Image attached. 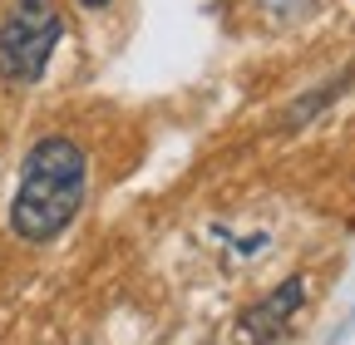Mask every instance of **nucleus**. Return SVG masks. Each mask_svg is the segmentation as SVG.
I'll list each match as a JSON object with an SVG mask.
<instances>
[{
    "label": "nucleus",
    "mask_w": 355,
    "mask_h": 345,
    "mask_svg": "<svg viewBox=\"0 0 355 345\" xmlns=\"http://www.w3.org/2000/svg\"><path fill=\"white\" fill-rule=\"evenodd\" d=\"M84 183H89L84 148L69 139H40L20 168V193L10 207L15 237L25 242L60 237L74 222V212L84 207Z\"/></svg>",
    "instance_id": "f257e3e1"
},
{
    "label": "nucleus",
    "mask_w": 355,
    "mask_h": 345,
    "mask_svg": "<svg viewBox=\"0 0 355 345\" xmlns=\"http://www.w3.org/2000/svg\"><path fill=\"white\" fill-rule=\"evenodd\" d=\"M60 35H64V20L55 0H15L0 20V74L15 84H35L50 64Z\"/></svg>",
    "instance_id": "f03ea898"
},
{
    "label": "nucleus",
    "mask_w": 355,
    "mask_h": 345,
    "mask_svg": "<svg viewBox=\"0 0 355 345\" xmlns=\"http://www.w3.org/2000/svg\"><path fill=\"white\" fill-rule=\"evenodd\" d=\"M301 301H306V281L301 276H291V281H282L272 296L261 301V306H252L247 316H242V340L247 345H272L286 326H291V316L301 311Z\"/></svg>",
    "instance_id": "7ed1b4c3"
},
{
    "label": "nucleus",
    "mask_w": 355,
    "mask_h": 345,
    "mask_svg": "<svg viewBox=\"0 0 355 345\" xmlns=\"http://www.w3.org/2000/svg\"><path fill=\"white\" fill-rule=\"evenodd\" d=\"M306 6H311V0H266V10L282 15V20H286V15H301Z\"/></svg>",
    "instance_id": "20e7f679"
},
{
    "label": "nucleus",
    "mask_w": 355,
    "mask_h": 345,
    "mask_svg": "<svg viewBox=\"0 0 355 345\" xmlns=\"http://www.w3.org/2000/svg\"><path fill=\"white\" fill-rule=\"evenodd\" d=\"M79 6H89V10H99V6H109V0H79Z\"/></svg>",
    "instance_id": "39448f33"
}]
</instances>
